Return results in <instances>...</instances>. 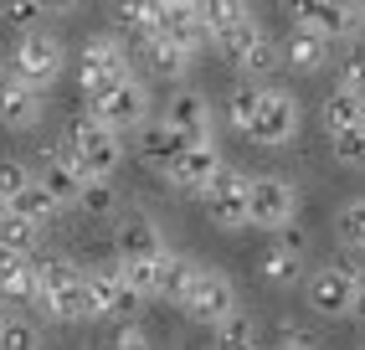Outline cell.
<instances>
[{"mask_svg": "<svg viewBox=\"0 0 365 350\" xmlns=\"http://www.w3.org/2000/svg\"><path fill=\"white\" fill-rule=\"evenodd\" d=\"M211 335H216V345H232V350L257 345V319L242 314V309H232V314H222V319L211 324Z\"/></svg>", "mask_w": 365, "mask_h": 350, "instance_id": "f1b7e54d", "label": "cell"}, {"mask_svg": "<svg viewBox=\"0 0 365 350\" xmlns=\"http://www.w3.org/2000/svg\"><path fill=\"white\" fill-rule=\"evenodd\" d=\"M278 52L294 72H319L329 62V36L319 26H309V21H294V31L278 41Z\"/></svg>", "mask_w": 365, "mask_h": 350, "instance_id": "9a60e30c", "label": "cell"}, {"mask_svg": "<svg viewBox=\"0 0 365 350\" xmlns=\"http://www.w3.org/2000/svg\"><path fill=\"white\" fill-rule=\"evenodd\" d=\"M329 155L345 165V170H360V165H365V124L334 129V134H329Z\"/></svg>", "mask_w": 365, "mask_h": 350, "instance_id": "4dcf8cb0", "label": "cell"}, {"mask_svg": "<svg viewBox=\"0 0 365 350\" xmlns=\"http://www.w3.org/2000/svg\"><path fill=\"white\" fill-rule=\"evenodd\" d=\"M78 206H83L88 216H113V206H118V196H113V175H93V181H83Z\"/></svg>", "mask_w": 365, "mask_h": 350, "instance_id": "d6a6232c", "label": "cell"}, {"mask_svg": "<svg viewBox=\"0 0 365 350\" xmlns=\"http://www.w3.org/2000/svg\"><path fill=\"white\" fill-rule=\"evenodd\" d=\"M216 170H222V149H216V139H190L175 155V165L165 170V181H170L175 196H201Z\"/></svg>", "mask_w": 365, "mask_h": 350, "instance_id": "8fae6325", "label": "cell"}, {"mask_svg": "<svg viewBox=\"0 0 365 350\" xmlns=\"http://www.w3.org/2000/svg\"><path fill=\"white\" fill-rule=\"evenodd\" d=\"M31 175H36V181H41L46 191H52V196H57L62 206H78L83 181H88V175H83L78 165H72V160L62 155V149H46V155L36 160V170H31Z\"/></svg>", "mask_w": 365, "mask_h": 350, "instance_id": "2e32d148", "label": "cell"}, {"mask_svg": "<svg viewBox=\"0 0 365 350\" xmlns=\"http://www.w3.org/2000/svg\"><path fill=\"white\" fill-rule=\"evenodd\" d=\"M0 324H6V299H0Z\"/></svg>", "mask_w": 365, "mask_h": 350, "instance_id": "ee69618b", "label": "cell"}, {"mask_svg": "<svg viewBox=\"0 0 365 350\" xmlns=\"http://www.w3.org/2000/svg\"><path fill=\"white\" fill-rule=\"evenodd\" d=\"M134 72V52H129V41L124 36H93L83 46V62H78V88L93 93V88H103V83H118V78H129Z\"/></svg>", "mask_w": 365, "mask_h": 350, "instance_id": "8992f818", "label": "cell"}, {"mask_svg": "<svg viewBox=\"0 0 365 350\" xmlns=\"http://www.w3.org/2000/svg\"><path fill=\"white\" fill-rule=\"evenodd\" d=\"M273 345H283V350H309V345H319V335H314L309 324H299V319H278Z\"/></svg>", "mask_w": 365, "mask_h": 350, "instance_id": "f35d334b", "label": "cell"}, {"mask_svg": "<svg viewBox=\"0 0 365 350\" xmlns=\"http://www.w3.org/2000/svg\"><path fill=\"white\" fill-rule=\"evenodd\" d=\"M185 144H190V139H185L170 119H144L139 129H134V155L150 165V170H160V175L175 165V155H180Z\"/></svg>", "mask_w": 365, "mask_h": 350, "instance_id": "7c38bea8", "label": "cell"}, {"mask_svg": "<svg viewBox=\"0 0 365 350\" xmlns=\"http://www.w3.org/2000/svg\"><path fill=\"white\" fill-rule=\"evenodd\" d=\"M262 36V26H257V21L252 16H242V21H232V26H222V31H211V46H216V52H222L227 62H237L242 52H247V46Z\"/></svg>", "mask_w": 365, "mask_h": 350, "instance_id": "d4e9b609", "label": "cell"}, {"mask_svg": "<svg viewBox=\"0 0 365 350\" xmlns=\"http://www.w3.org/2000/svg\"><path fill=\"white\" fill-rule=\"evenodd\" d=\"M78 279H83V268H78V263H67V258H36V289L57 294V289L78 284Z\"/></svg>", "mask_w": 365, "mask_h": 350, "instance_id": "e575fe53", "label": "cell"}, {"mask_svg": "<svg viewBox=\"0 0 365 350\" xmlns=\"http://www.w3.org/2000/svg\"><path fill=\"white\" fill-rule=\"evenodd\" d=\"M88 114L103 119L108 129H118V134H134L139 124L150 119V88L129 72V78H118V83L93 88V93H88Z\"/></svg>", "mask_w": 365, "mask_h": 350, "instance_id": "7a4b0ae2", "label": "cell"}, {"mask_svg": "<svg viewBox=\"0 0 365 350\" xmlns=\"http://www.w3.org/2000/svg\"><path fill=\"white\" fill-rule=\"evenodd\" d=\"M6 21H11V26H21V31H31L36 21H41V6H36V0H11V6H6Z\"/></svg>", "mask_w": 365, "mask_h": 350, "instance_id": "60d3db41", "label": "cell"}, {"mask_svg": "<svg viewBox=\"0 0 365 350\" xmlns=\"http://www.w3.org/2000/svg\"><path fill=\"white\" fill-rule=\"evenodd\" d=\"M334 237L345 242V247H355V253H365V196H355V201L339 206V216H334Z\"/></svg>", "mask_w": 365, "mask_h": 350, "instance_id": "1f68e13d", "label": "cell"}, {"mask_svg": "<svg viewBox=\"0 0 365 350\" xmlns=\"http://www.w3.org/2000/svg\"><path fill=\"white\" fill-rule=\"evenodd\" d=\"M350 124H365V93H350V88H334L324 98V129H350Z\"/></svg>", "mask_w": 365, "mask_h": 350, "instance_id": "603a6c76", "label": "cell"}, {"mask_svg": "<svg viewBox=\"0 0 365 350\" xmlns=\"http://www.w3.org/2000/svg\"><path fill=\"white\" fill-rule=\"evenodd\" d=\"M155 31H165L170 41H180L190 57L201 52V46L211 41V26L201 21L196 0H160V16H155Z\"/></svg>", "mask_w": 365, "mask_h": 350, "instance_id": "4fadbf2b", "label": "cell"}, {"mask_svg": "<svg viewBox=\"0 0 365 350\" xmlns=\"http://www.w3.org/2000/svg\"><path fill=\"white\" fill-rule=\"evenodd\" d=\"M355 314L365 319V273H360V289H355Z\"/></svg>", "mask_w": 365, "mask_h": 350, "instance_id": "7bdbcfd3", "label": "cell"}, {"mask_svg": "<svg viewBox=\"0 0 365 350\" xmlns=\"http://www.w3.org/2000/svg\"><path fill=\"white\" fill-rule=\"evenodd\" d=\"M196 258H185V253H165V263H160V299L165 304H180L185 299V289H190V279H196Z\"/></svg>", "mask_w": 365, "mask_h": 350, "instance_id": "7402d4cb", "label": "cell"}, {"mask_svg": "<svg viewBox=\"0 0 365 350\" xmlns=\"http://www.w3.org/2000/svg\"><path fill=\"white\" fill-rule=\"evenodd\" d=\"M201 206H206V216L216 227H247V175L222 160V170H216L206 181V191H201Z\"/></svg>", "mask_w": 365, "mask_h": 350, "instance_id": "9c48e42d", "label": "cell"}, {"mask_svg": "<svg viewBox=\"0 0 365 350\" xmlns=\"http://www.w3.org/2000/svg\"><path fill=\"white\" fill-rule=\"evenodd\" d=\"M155 16H160V0H118V26H124V41L134 46L139 36L155 31Z\"/></svg>", "mask_w": 365, "mask_h": 350, "instance_id": "484cf974", "label": "cell"}, {"mask_svg": "<svg viewBox=\"0 0 365 350\" xmlns=\"http://www.w3.org/2000/svg\"><path fill=\"white\" fill-rule=\"evenodd\" d=\"M0 124L6 129H36L41 124V88L16 78L6 67V78H0Z\"/></svg>", "mask_w": 365, "mask_h": 350, "instance_id": "5bb4252c", "label": "cell"}, {"mask_svg": "<svg viewBox=\"0 0 365 350\" xmlns=\"http://www.w3.org/2000/svg\"><path fill=\"white\" fill-rule=\"evenodd\" d=\"M113 247H118V258H155V253H165V237L144 211H129L113 232Z\"/></svg>", "mask_w": 365, "mask_h": 350, "instance_id": "ac0fdd59", "label": "cell"}, {"mask_svg": "<svg viewBox=\"0 0 365 350\" xmlns=\"http://www.w3.org/2000/svg\"><path fill=\"white\" fill-rule=\"evenodd\" d=\"M26 181H31V170L21 165V160H0V196H6V201H11Z\"/></svg>", "mask_w": 365, "mask_h": 350, "instance_id": "ab89813d", "label": "cell"}, {"mask_svg": "<svg viewBox=\"0 0 365 350\" xmlns=\"http://www.w3.org/2000/svg\"><path fill=\"white\" fill-rule=\"evenodd\" d=\"M11 206H16L21 216H31L36 227H46V221H57V211H62V201H57V196H52V191H46V186L36 181V175H31V181H26V186H21V191L11 196Z\"/></svg>", "mask_w": 365, "mask_h": 350, "instance_id": "44dd1931", "label": "cell"}, {"mask_svg": "<svg viewBox=\"0 0 365 350\" xmlns=\"http://www.w3.org/2000/svg\"><path fill=\"white\" fill-rule=\"evenodd\" d=\"M57 149L88 175V181H93V175H113L118 160H124V139H118V129H108V124H103V119H93V114L72 119Z\"/></svg>", "mask_w": 365, "mask_h": 350, "instance_id": "6da1fadb", "label": "cell"}, {"mask_svg": "<svg viewBox=\"0 0 365 350\" xmlns=\"http://www.w3.org/2000/svg\"><path fill=\"white\" fill-rule=\"evenodd\" d=\"M0 345H6V350H36L41 345V324L6 314V324H0Z\"/></svg>", "mask_w": 365, "mask_h": 350, "instance_id": "d590c367", "label": "cell"}, {"mask_svg": "<svg viewBox=\"0 0 365 350\" xmlns=\"http://www.w3.org/2000/svg\"><path fill=\"white\" fill-rule=\"evenodd\" d=\"M180 309L196 319V324H211L222 319V314H232L237 309V289H232V279L227 273H216V268H196V279H190V289H185V299H180Z\"/></svg>", "mask_w": 365, "mask_h": 350, "instance_id": "30bf717a", "label": "cell"}, {"mask_svg": "<svg viewBox=\"0 0 365 350\" xmlns=\"http://www.w3.org/2000/svg\"><path fill=\"white\" fill-rule=\"evenodd\" d=\"M165 119L175 124V129H180L185 139H211V104H206V93H196V88L170 93Z\"/></svg>", "mask_w": 365, "mask_h": 350, "instance_id": "e0dca14e", "label": "cell"}, {"mask_svg": "<svg viewBox=\"0 0 365 350\" xmlns=\"http://www.w3.org/2000/svg\"><path fill=\"white\" fill-rule=\"evenodd\" d=\"M6 67L16 72V78H26V83H36V88L46 93V88L62 78V67H67V46H62V36L31 26V31H21V36H16Z\"/></svg>", "mask_w": 365, "mask_h": 350, "instance_id": "3957f363", "label": "cell"}, {"mask_svg": "<svg viewBox=\"0 0 365 350\" xmlns=\"http://www.w3.org/2000/svg\"><path fill=\"white\" fill-rule=\"evenodd\" d=\"M41 16H67V11H78V0H36Z\"/></svg>", "mask_w": 365, "mask_h": 350, "instance_id": "b9f144b4", "label": "cell"}, {"mask_svg": "<svg viewBox=\"0 0 365 350\" xmlns=\"http://www.w3.org/2000/svg\"><path fill=\"white\" fill-rule=\"evenodd\" d=\"M257 273H262L267 289H294V284L304 279V253L273 237V242L262 247V258H257Z\"/></svg>", "mask_w": 365, "mask_h": 350, "instance_id": "ffe728a7", "label": "cell"}, {"mask_svg": "<svg viewBox=\"0 0 365 350\" xmlns=\"http://www.w3.org/2000/svg\"><path fill=\"white\" fill-rule=\"evenodd\" d=\"M257 98H262V88H252V83H237L232 93H227V124L237 134H247V124H252V114H257Z\"/></svg>", "mask_w": 365, "mask_h": 350, "instance_id": "836d02e7", "label": "cell"}, {"mask_svg": "<svg viewBox=\"0 0 365 350\" xmlns=\"http://www.w3.org/2000/svg\"><path fill=\"white\" fill-rule=\"evenodd\" d=\"M108 345H118V350H144V345H155V340H150V330L139 324V314H124V319L113 324V340H108Z\"/></svg>", "mask_w": 365, "mask_h": 350, "instance_id": "74e56055", "label": "cell"}, {"mask_svg": "<svg viewBox=\"0 0 365 350\" xmlns=\"http://www.w3.org/2000/svg\"><path fill=\"white\" fill-rule=\"evenodd\" d=\"M294 21H309L319 26L329 41H345V36H360L365 31V0H283Z\"/></svg>", "mask_w": 365, "mask_h": 350, "instance_id": "52a82bcc", "label": "cell"}, {"mask_svg": "<svg viewBox=\"0 0 365 350\" xmlns=\"http://www.w3.org/2000/svg\"><path fill=\"white\" fill-rule=\"evenodd\" d=\"M334 88L365 93V41L360 36H345V52H339V62H334Z\"/></svg>", "mask_w": 365, "mask_h": 350, "instance_id": "4316f807", "label": "cell"}, {"mask_svg": "<svg viewBox=\"0 0 365 350\" xmlns=\"http://www.w3.org/2000/svg\"><path fill=\"white\" fill-rule=\"evenodd\" d=\"M273 67H283V52H278V41H267V36H257L247 52L237 57V72H242V78H267Z\"/></svg>", "mask_w": 365, "mask_h": 350, "instance_id": "f546056e", "label": "cell"}, {"mask_svg": "<svg viewBox=\"0 0 365 350\" xmlns=\"http://www.w3.org/2000/svg\"><path fill=\"white\" fill-rule=\"evenodd\" d=\"M36 221L31 216H21L16 206H6L0 211V247H6V253H36Z\"/></svg>", "mask_w": 365, "mask_h": 350, "instance_id": "cb8c5ba5", "label": "cell"}, {"mask_svg": "<svg viewBox=\"0 0 365 350\" xmlns=\"http://www.w3.org/2000/svg\"><path fill=\"white\" fill-rule=\"evenodd\" d=\"M299 129H304V109H299V98L288 93V88H262L257 114H252V124H247V139L273 149V144H294Z\"/></svg>", "mask_w": 365, "mask_h": 350, "instance_id": "277c9868", "label": "cell"}, {"mask_svg": "<svg viewBox=\"0 0 365 350\" xmlns=\"http://www.w3.org/2000/svg\"><path fill=\"white\" fill-rule=\"evenodd\" d=\"M196 11H201V21L211 31H222V26H232V21L247 16V0H196Z\"/></svg>", "mask_w": 365, "mask_h": 350, "instance_id": "8d00e7d4", "label": "cell"}, {"mask_svg": "<svg viewBox=\"0 0 365 350\" xmlns=\"http://www.w3.org/2000/svg\"><path fill=\"white\" fill-rule=\"evenodd\" d=\"M299 216V191L294 181H278V175H252L247 181V221L262 232H278Z\"/></svg>", "mask_w": 365, "mask_h": 350, "instance_id": "5b68a950", "label": "cell"}, {"mask_svg": "<svg viewBox=\"0 0 365 350\" xmlns=\"http://www.w3.org/2000/svg\"><path fill=\"white\" fill-rule=\"evenodd\" d=\"M160 263H165V253H155V258H118V273H124L129 289H139L144 299H155L160 294Z\"/></svg>", "mask_w": 365, "mask_h": 350, "instance_id": "83f0119b", "label": "cell"}, {"mask_svg": "<svg viewBox=\"0 0 365 350\" xmlns=\"http://www.w3.org/2000/svg\"><path fill=\"white\" fill-rule=\"evenodd\" d=\"M0 78H6V67H0Z\"/></svg>", "mask_w": 365, "mask_h": 350, "instance_id": "f6af8a7d", "label": "cell"}, {"mask_svg": "<svg viewBox=\"0 0 365 350\" xmlns=\"http://www.w3.org/2000/svg\"><path fill=\"white\" fill-rule=\"evenodd\" d=\"M129 52H139L144 62H150V72H155V78H180V72L190 67V52H185L180 41H170L165 31H150V36H139V41L129 46Z\"/></svg>", "mask_w": 365, "mask_h": 350, "instance_id": "d6986e66", "label": "cell"}, {"mask_svg": "<svg viewBox=\"0 0 365 350\" xmlns=\"http://www.w3.org/2000/svg\"><path fill=\"white\" fill-rule=\"evenodd\" d=\"M360 263H334V268H319L309 279V304L314 314H329V319H345L355 314V289H360Z\"/></svg>", "mask_w": 365, "mask_h": 350, "instance_id": "ba28073f", "label": "cell"}]
</instances>
